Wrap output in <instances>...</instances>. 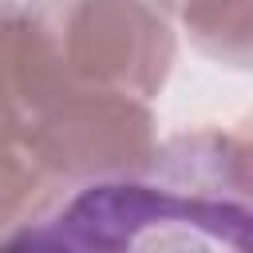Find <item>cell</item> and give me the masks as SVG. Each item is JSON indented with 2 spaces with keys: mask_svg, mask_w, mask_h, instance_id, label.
<instances>
[{
  "mask_svg": "<svg viewBox=\"0 0 253 253\" xmlns=\"http://www.w3.org/2000/svg\"><path fill=\"white\" fill-rule=\"evenodd\" d=\"M249 210L194 198L154 170L63 186L12 245L130 249V245H249Z\"/></svg>",
  "mask_w": 253,
  "mask_h": 253,
  "instance_id": "6da1fadb",
  "label": "cell"
},
{
  "mask_svg": "<svg viewBox=\"0 0 253 253\" xmlns=\"http://www.w3.org/2000/svg\"><path fill=\"white\" fill-rule=\"evenodd\" d=\"M59 79L154 103L174 67V28L146 0H24Z\"/></svg>",
  "mask_w": 253,
  "mask_h": 253,
  "instance_id": "7a4b0ae2",
  "label": "cell"
},
{
  "mask_svg": "<svg viewBox=\"0 0 253 253\" xmlns=\"http://www.w3.org/2000/svg\"><path fill=\"white\" fill-rule=\"evenodd\" d=\"M12 142L51 182L75 186L142 170L158 142V119L146 99L63 79L32 107Z\"/></svg>",
  "mask_w": 253,
  "mask_h": 253,
  "instance_id": "3957f363",
  "label": "cell"
},
{
  "mask_svg": "<svg viewBox=\"0 0 253 253\" xmlns=\"http://www.w3.org/2000/svg\"><path fill=\"white\" fill-rule=\"evenodd\" d=\"M63 83L32 28L24 0H0V138H16L32 107Z\"/></svg>",
  "mask_w": 253,
  "mask_h": 253,
  "instance_id": "277c9868",
  "label": "cell"
},
{
  "mask_svg": "<svg viewBox=\"0 0 253 253\" xmlns=\"http://www.w3.org/2000/svg\"><path fill=\"white\" fill-rule=\"evenodd\" d=\"M170 28L186 32V40L213 63L245 71L253 51V0H146Z\"/></svg>",
  "mask_w": 253,
  "mask_h": 253,
  "instance_id": "5b68a950",
  "label": "cell"
},
{
  "mask_svg": "<svg viewBox=\"0 0 253 253\" xmlns=\"http://www.w3.org/2000/svg\"><path fill=\"white\" fill-rule=\"evenodd\" d=\"M59 190L63 186L51 182L16 142L0 138V245H12Z\"/></svg>",
  "mask_w": 253,
  "mask_h": 253,
  "instance_id": "8992f818",
  "label": "cell"
}]
</instances>
